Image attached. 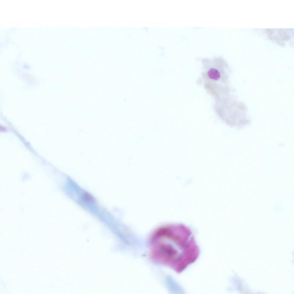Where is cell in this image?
I'll return each instance as SVG.
<instances>
[{"mask_svg": "<svg viewBox=\"0 0 294 294\" xmlns=\"http://www.w3.org/2000/svg\"><path fill=\"white\" fill-rule=\"evenodd\" d=\"M83 198L85 200L88 202H93L94 200L92 196L87 193H85L83 194Z\"/></svg>", "mask_w": 294, "mask_h": 294, "instance_id": "obj_3", "label": "cell"}, {"mask_svg": "<svg viewBox=\"0 0 294 294\" xmlns=\"http://www.w3.org/2000/svg\"><path fill=\"white\" fill-rule=\"evenodd\" d=\"M149 248L153 262L178 273L194 262L200 254L191 231L183 224L169 225L157 229L150 237Z\"/></svg>", "mask_w": 294, "mask_h": 294, "instance_id": "obj_1", "label": "cell"}, {"mask_svg": "<svg viewBox=\"0 0 294 294\" xmlns=\"http://www.w3.org/2000/svg\"><path fill=\"white\" fill-rule=\"evenodd\" d=\"M204 69L203 77L207 82L217 84L225 82L227 76L223 67L211 65L205 67Z\"/></svg>", "mask_w": 294, "mask_h": 294, "instance_id": "obj_2", "label": "cell"}]
</instances>
